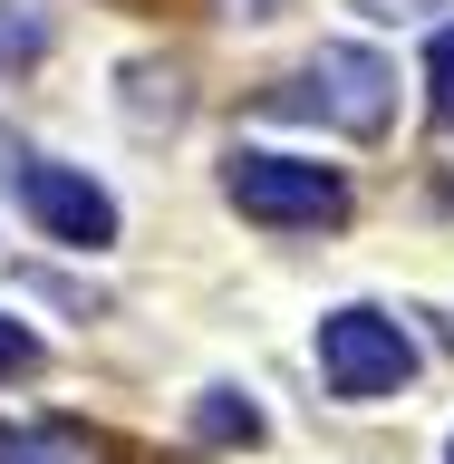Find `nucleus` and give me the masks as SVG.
Wrapping results in <instances>:
<instances>
[{"label": "nucleus", "instance_id": "obj_10", "mask_svg": "<svg viewBox=\"0 0 454 464\" xmlns=\"http://www.w3.org/2000/svg\"><path fill=\"white\" fill-rule=\"evenodd\" d=\"M368 20H426V10H445V0H358Z\"/></svg>", "mask_w": 454, "mask_h": 464}, {"label": "nucleus", "instance_id": "obj_4", "mask_svg": "<svg viewBox=\"0 0 454 464\" xmlns=\"http://www.w3.org/2000/svg\"><path fill=\"white\" fill-rule=\"evenodd\" d=\"M20 203H29V223L49 242H68V252H107L116 242V194L78 165H20Z\"/></svg>", "mask_w": 454, "mask_h": 464}, {"label": "nucleus", "instance_id": "obj_1", "mask_svg": "<svg viewBox=\"0 0 454 464\" xmlns=\"http://www.w3.org/2000/svg\"><path fill=\"white\" fill-rule=\"evenodd\" d=\"M223 194L261 232H339L348 223V184L329 165H310V155H232Z\"/></svg>", "mask_w": 454, "mask_h": 464}, {"label": "nucleus", "instance_id": "obj_11", "mask_svg": "<svg viewBox=\"0 0 454 464\" xmlns=\"http://www.w3.org/2000/svg\"><path fill=\"white\" fill-rule=\"evenodd\" d=\"M445 464H454V445H445Z\"/></svg>", "mask_w": 454, "mask_h": 464}, {"label": "nucleus", "instance_id": "obj_9", "mask_svg": "<svg viewBox=\"0 0 454 464\" xmlns=\"http://www.w3.org/2000/svg\"><path fill=\"white\" fill-rule=\"evenodd\" d=\"M10 377H39V329H20V319L0 310V387Z\"/></svg>", "mask_w": 454, "mask_h": 464}, {"label": "nucleus", "instance_id": "obj_5", "mask_svg": "<svg viewBox=\"0 0 454 464\" xmlns=\"http://www.w3.org/2000/svg\"><path fill=\"white\" fill-rule=\"evenodd\" d=\"M194 435L203 445H261V406L242 387H203L194 397Z\"/></svg>", "mask_w": 454, "mask_h": 464}, {"label": "nucleus", "instance_id": "obj_6", "mask_svg": "<svg viewBox=\"0 0 454 464\" xmlns=\"http://www.w3.org/2000/svg\"><path fill=\"white\" fill-rule=\"evenodd\" d=\"M0 464H97V445H78L68 426H20L0 435Z\"/></svg>", "mask_w": 454, "mask_h": 464}, {"label": "nucleus", "instance_id": "obj_7", "mask_svg": "<svg viewBox=\"0 0 454 464\" xmlns=\"http://www.w3.org/2000/svg\"><path fill=\"white\" fill-rule=\"evenodd\" d=\"M49 58V20L20 10V0H0V68H39Z\"/></svg>", "mask_w": 454, "mask_h": 464}, {"label": "nucleus", "instance_id": "obj_3", "mask_svg": "<svg viewBox=\"0 0 454 464\" xmlns=\"http://www.w3.org/2000/svg\"><path fill=\"white\" fill-rule=\"evenodd\" d=\"M319 377H329V397L377 406V397H397L416 377V339L387 310H329L319 319Z\"/></svg>", "mask_w": 454, "mask_h": 464}, {"label": "nucleus", "instance_id": "obj_2", "mask_svg": "<svg viewBox=\"0 0 454 464\" xmlns=\"http://www.w3.org/2000/svg\"><path fill=\"white\" fill-rule=\"evenodd\" d=\"M271 107H281V116H319V126H339V136H387V116H397V68H387L377 49L329 39Z\"/></svg>", "mask_w": 454, "mask_h": 464}, {"label": "nucleus", "instance_id": "obj_8", "mask_svg": "<svg viewBox=\"0 0 454 464\" xmlns=\"http://www.w3.org/2000/svg\"><path fill=\"white\" fill-rule=\"evenodd\" d=\"M426 107H435V126L454 136V29L426 39Z\"/></svg>", "mask_w": 454, "mask_h": 464}]
</instances>
